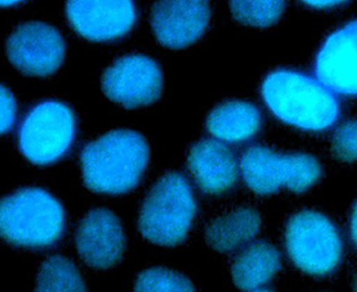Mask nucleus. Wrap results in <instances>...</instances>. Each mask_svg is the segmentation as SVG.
Listing matches in <instances>:
<instances>
[{"instance_id": "1", "label": "nucleus", "mask_w": 357, "mask_h": 292, "mask_svg": "<svg viewBox=\"0 0 357 292\" xmlns=\"http://www.w3.org/2000/svg\"><path fill=\"white\" fill-rule=\"evenodd\" d=\"M261 96L275 117L305 131H325L340 116L335 95L301 71H272L263 82Z\"/></svg>"}, {"instance_id": "2", "label": "nucleus", "mask_w": 357, "mask_h": 292, "mask_svg": "<svg viewBox=\"0 0 357 292\" xmlns=\"http://www.w3.org/2000/svg\"><path fill=\"white\" fill-rule=\"evenodd\" d=\"M150 150L143 136L131 130L107 132L81 152L83 180L93 192L123 194L139 184Z\"/></svg>"}, {"instance_id": "3", "label": "nucleus", "mask_w": 357, "mask_h": 292, "mask_svg": "<svg viewBox=\"0 0 357 292\" xmlns=\"http://www.w3.org/2000/svg\"><path fill=\"white\" fill-rule=\"evenodd\" d=\"M65 227L63 207L45 189H22L0 199V236L15 246H53Z\"/></svg>"}, {"instance_id": "4", "label": "nucleus", "mask_w": 357, "mask_h": 292, "mask_svg": "<svg viewBox=\"0 0 357 292\" xmlns=\"http://www.w3.org/2000/svg\"><path fill=\"white\" fill-rule=\"evenodd\" d=\"M197 203L183 175L172 172L152 187L144 201L139 231L145 239L160 246H176L186 239Z\"/></svg>"}, {"instance_id": "5", "label": "nucleus", "mask_w": 357, "mask_h": 292, "mask_svg": "<svg viewBox=\"0 0 357 292\" xmlns=\"http://www.w3.org/2000/svg\"><path fill=\"white\" fill-rule=\"evenodd\" d=\"M241 171L248 187L259 196L278 192L282 187L303 193L322 175L320 163L311 154H278L261 145L248 149Z\"/></svg>"}, {"instance_id": "6", "label": "nucleus", "mask_w": 357, "mask_h": 292, "mask_svg": "<svg viewBox=\"0 0 357 292\" xmlns=\"http://www.w3.org/2000/svg\"><path fill=\"white\" fill-rule=\"evenodd\" d=\"M75 135L72 109L59 101H45L24 118L19 129V150L33 164H53L65 157Z\"/></svg>"}, {"instance_id": "7", "label": "nucleus", "mask_w": 357, "mask_h": 292, "mask_svg": "<svg viewBox=\"0 0 357 292\" xmlns=\"http://www.w3.org/2000/svg\"><path fill=\"white\" fill-rule=\"evenodd\" d=\"M286 249L293 263L306 274L325 276L335 270L342 256L339 232L324 214L301 210L286 226Z\"/></svg>"}, {"instance_id": "8", "label": "nucleus", "mask_w": 357, "mask_h": 292, "mask_svg": "<svg viewBox=\"0 0 357 292\" xmlns=\"http://www.w3.org/2000/svg\"><path fill=\"white\" fill-rule=\"evenodd\" d=\"M102 88L111 101L128 109L149 105L160 97L162 73L159 64L149 57L126 55L105 71Z\"/></svg>"}, {"instance_id": "9", "label": "nucleus", "mask_w": 357, "mask_h": 292, "mask_svg": "<svg viewBox=\"0 0 357 292\" xmlns=\"http://www.w3.org/2000/svg\"><path fill=\"white\" fill-rule=\"evenodd\" d=\"M8 60L29 76L52 75L65 60L66 43L60 32L43 22L19 25L6 43Z\"/></svg>"}, {"instance_id": "10", "label": "nucleus", "mask_w": 357, "mask_h": 292, "mask_svg": "<svg viewBox=\"0 0 357 292\" xmlns=\"http://www.w3.org/2000/svg\"><path fill=\"white\" fill-rule=\"evenodd\" d=\"M315 75L332 93L357 96V20L326 39L317 55Z\"/></svg>"}, {"instance_id": "11", "label": "nucleus", "mask_w": 357, "mask_h": 292, "mask_svg": "<svg viewBox=\"0 0 357 292\" xmlns=\"http://www.w3.org/2000/svg\"><path fill=\"white\" fill-rule=\"evenodd\" d=\"M69 24L90 41H112L126 36L137 20L132 1H68Z\"/></svg>"}, {"instance_id": "12", "label": "nucleus", "mask_w": 357, "mask_h": 292, "mask_svg": "<svg viewBox=\"0 0 357 292\" xmlns=\"http://www.w3.org/2000/svg\"><path fill=\"white\" fill-rule=\"evenodd\" d=\"M76 248L90 267L107 269L122 258L126 236L118 217L110 210H90L76 231Z\"/></svg>"}, {"instance_id": "13", "label": "nucleus", "mask_w": 357, "mask_h": 292, "mask_svg": "<svg viewBox=\"0 0 357 292\" xmlns=\"http://www.w3.org/2000/svg\"><path fill=\"white\" fill-rule=\"evenodd\" d=\"M209 19L207 1H157L152 8L151 25L161 45L180 50L201 38Z\"/></svg>"}, {"instance_id": "14", "label": "nucleus", "mask_w": 357, "mask_h": 292, "mask_svg": "<svg viewBox=\"0 0 357 292\" xmlns=\"http://www.w3.org/2000/svg\"><path fill=\"white\" fill-rule=\"evenodd\" d=\"M188 168L197 185L208 194H221L235 185L237 161L231 151L214 139H204L192 147Z\"/></svg>"}, {"instance_id": "15", "label": "nucleus", "mask_w": 357, "mask_h": 292, "mask_svg": "<svg viewBox=\"0 0 357 292\" xmlns=\"http://www.w3.org/2000/svg\"><path fill=\"white\" fill-rule=\"evenodd\" d=\"M261 112L254 104L244 101H228L211 111L207 128L223 142L241 143L252 138L261 129Z\"/></svg>"}, {"instance_id": "16", "label": "nucleus", "mask_w": 357, "mask_h": 292, "mask_svg": "<svg viewBox=\"0 0 357 292\" xmlns=\"http://www.w3.org/2000/svg\"><path fill=\"white\" fill-rule=\"evenodd\" d=\"M280 268L278 250L270 243L258 241L237 256L232 264V279L237 288L252 291L271 281Z\"/></svg>"}, {"instance_id": "17", "label": "nucleus", "mask_w": 357, "mask_h": 292, "mask_svg": "<svg viewBox=\"0 0 357 292\" xmlns=\"http://www.w3.org/2000/svg\"><path fill=\"white\" fill-rule=\"evenodd\" d=\"M261 225V215L257 210L238 208L211 222L206 238L211 248L220 253H228L254 239Z\"/></svg>"}, {"instance_id": "18", "label": "nucleus", "mask_w": 357, "mask_h": 292, "mask_svg": "<svg viewBox=\"0 0 357 292\" xmlns=\"http://www.w3.org/2000/svg\"><path fill=\"white\" fill-rule=\"evenodd\" d=\"M36 292H86V288L75 264L56 255L40 268Z\"/></svg>"}, {"instance_id": "19", "label": "nucleus", "mask_w": 357, "mask_h": 292, "mask_svg": "<svg viewBox=\"0 0 357 292\" xmlns=\"http://www.w3.org/2000/svg\"><path fill=\"white\" fill-rule=\"evenodd\" d=\"M285 6L284 1H230L232 15L238 22L257 27L275 24Z\"/></svg>"}, {"instance_id": "20", "label": "nucleus", "mask_w": 357, "mask_h": 292, "mask_svg": "<svg viewBox=\"0 0 357 292\" xmlns=\"http://www.w3.org/2000/svg\"><path fill=\"white\" fill-rule=\"evenodd\" d=\"M135 292H195V289L183 275L165 268H152L138 276Z\"/></svg>"}, {"instance_id": "21", "label": "nucleus", "mask_w": 357, "mask_h": 292, "mask_svg": "<svg viewBox=\"0 0 357 292\" xmlns=\"http://www.w3.org/2000/svg\"><path fill=\"white\" fill-rule=\"evenodd\" d=\"M332 150L341 161H357V119L347 122L336 130Z\"/></svg>"}, {"instance_id": "22", "label": "nucleus", "mask_w": 357, "mask_h": 292, "mask_svg": "<svg viewBox=\"0 0 357 292\" xmlns=\"http://www.w3.org/2000/svg\"><path fill=\"white\" fill-rule=\"evenodd\" d=\"M17 116V102L11 90L0 85V135L11 131Z\"/></svg>"}, {"instance_id": "23", "label": "nucleus", "mask_w": 357, "mask_h": 292, "mask_svg": "<svg viewBox=\"0 0 357 292\" xmlns=\"http://www.w3.org/2000/svg\"><path fill=\"white\" fill-rule=\"evenodd\" d=\"M341 3L342 1H305V4L315 8H334Z\"/></svg>"}, {"instance_id": "24", "label": "nucleus", "mask_w": 357, "mask_h": 292, "mask_svg": "<svg viewBox=\"0 0 357 292\" xmlns=\"http://www.w3.org/2000/svg\"><path fill=\"white\" fill-rule=\"evenodd\" d=\"M350 233L353 238L354 242L357 246V203L354 207L353 214H351V220H350Z\"/></svg>"}, {"instance_id": "25", "label": "nucleus", "mask_w": 357, "mask_h": 292, "mask_svg": "<svg viewBox=\"0 0 357 292\" xmlns=\"http://www.w3.org/2000/svg\"><path fill=\"white\" fill-rule=\"evenodd\" d=\"M19 1H0V6H1V8H8V6L17 5Z\"/></svg>"}, {"instance_id": "26", "label": "nucleus", "mask_w": 357, "mask_h": 292, "mask_svg": "<svg viewBox=\"0 0 357 292\" xmlns=\"http://www.w3.org/2000/svg\"><path fill=\"white\" fill-rule=\"evenodd\" d=\"M250 292H275L272 291V290H268V289H256V290H252Z\"/></svg>"}, {"instance_id": "27", "label": "nucleus", "mask_w": 357, "mask_h": 292, "mask_svg": "<svg viewBox=\"0 0 357 292\" xmlns=\"http://www.w3.org/2000/svg\"><path fill=\"white\" fill-rule=\"evenodd\" d=\"M355 292H357V278L356 282H355Z\"/></svg>"}]
</instances>
